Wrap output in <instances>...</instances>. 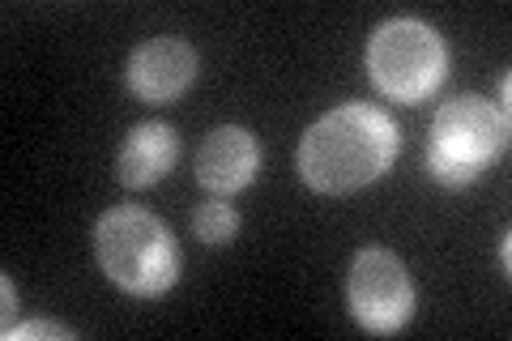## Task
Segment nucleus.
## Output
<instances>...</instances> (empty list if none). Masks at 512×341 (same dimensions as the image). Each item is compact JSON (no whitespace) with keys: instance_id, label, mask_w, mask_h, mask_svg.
I'll use <instances>...</instances> for the list:
<instances>
[{"instance_id":"obj_1","label":"nucleus","mask_w":512,"mask_h":341,"mask_svg":"<svg viewBox=\"0 0 512 341\" xmlns=\"http://www.w3.org/2000/svg\"><path fill=\"white\" fill-rule=\"evenodd\" d=\"M397 124L376 107L346 103L333 107L325 120H316L299 145V171L316 192L342 197L363 184H372L380 171H389L397 154Z\"/></svg>"},{"instance_id":"obj_2","label":"nucleus","mask_w":512,"mask_h":341,"mask_svg":"<svg viewBox=\"0 0 512 341\" xmlns=\"http://www.w3.org/2000/svg\"><path fill=\"white\" fill-rule=\"evenodd\" d=\"M94 248H99V265L107 278L137 299L163 295L180 278L175 239L150 209L137 205L107 209L99 226H94Z\"/></svg>"},{"instance_id":"obj_3","label":"nucleus","mask_w":512,"mask_h":341,"mask_svg":"<svg viewBox=\"0 0 512 341\" xmlns=\"http://www.w3.org/2000/svg\"><path fill=\"white\" fill-rule=\"evenodd\" d=\"M508 141V116L478 94H457L436 111L431 124V145H427V171L440 184H470L478 171L504 150Z\"/></svg>"},{"instance_id":"obj_4","label":"nucleus","mask_w":512,"mask_h":341,"mask_svg":"<svg viewBox=\"0 0 512 341\" xmlns=\"http://www.w3.org/2000/svg\"><path fill=\"white\" fill-rule=\"evenodd\" d=\"M444 43L440 35L419 18H397L384 22L372 47H367V73H372L376 90L389 94L397 103H419L444 81Z\"/></svg>"},{"instance_id":"obj_5","label":"nucleus","mask_w":512,"mask_h":341,"mask_svg":"<svg viewBox=\"0 0 512 341\" xmlns=\"http://www.w3.org/2000/svg\"><path fill=\"white\" fill-rule=\"evenodd\" d=\"M414 312V286L406 265L384 248H367L350 265V316L367 333H397Z\"/></svg>"},{"instance_id":"obj_6","label":"nucleus","mask_w":512,"mask_h":341,"mask_svg":"<svg viewBox=\"0 0 512 341\" xmlns=\"http://www.w3.org/2000/svg\"><path fill=\"white\" fill-rule=\"evenodd\" d=\"M192 77H197V52L180 39H150L128 60V86L150 103H167L184 94Z\"/></svg>"},{"instance_id":"obj_7","label":"nucleus","mask_w":512,"mask_h":341,"mask_svg":"<svg viewBox=\"0 0 512 341\" xmlns=\"http://www.w3.org/2000/svg\"><path fill=\"white\" fill-rule=\"evenodd\" d=\"M256 167H261V150L248 128H214L197 150V180L214 192V197H231V192L248 188Z\"/></svg>"},{"instance_id":"obj_8","label":"nucleus","mask_w":512,"mask_h":341,"mask_svg":"<svg viewBox=\"0 0 512 341\" xmlns=\"http://www.w3.org/2000/svg\"><path fill=\"white\" fill-rule=\"evenodd\" d=\"M175 158H180V137L171 124H137L120 145L116 175L124 188H150L175 167Z\"/></svg>"},{"instance_id":"obj_9","label":"nucleus","mask_w":512,"mask_h":341,"mask_svg":"<svg viewBox=\"0 0 512 341\" xmlns=\"http://www.w3.org/2000/svg\"><path fill=\"white\" fill-rule=\"evenodd\" d=\"M235 226H239L235 209L222 201V197L205 201V205L197 209V218H192V231H197L201 243H231V239H235Z\"/></svg>"},{"instance_id":"obj_10","label":"nucleus","mask_w":512,"mask_h":341,"mask_svg":"<svg viewBox=\"0 0 512 341\" xmlns=\"http://www.w3.org/2000/svg\"><path fill=\"white\" fill-rule=\"evenodd\" d=\"M5 337L9 341H26V337H64V341H69L73 329H64V324H56V320H30V324H18V329L9 324Z\"/></svg>"},{"instance_id":"obj_11","label":"nucleus","mask_w":512,"mask_h":341,"mask_svg":"<svg viewBox=\"0 0 512 341\" xmlns=\"http://www.w3.org/2000/svg\"><path fill=\"white\" fill-rule=\"evenodd\" d=\"M5 312H13V282L5 278Z\"/></svg>"}]
</instances>
